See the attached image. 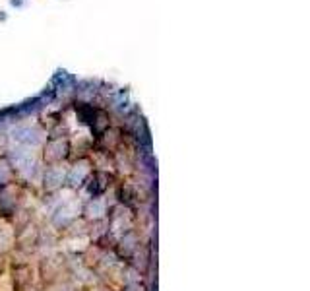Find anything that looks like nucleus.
Segmentation results:
<instances>
[{
	"label": "nucleus",
	"instance_id": "nucleus-1",
	"mask_svg": "<svg viewBox=\"0 0 310 291\" xmlns=\"http://www.w3.org/2000/svg\"><path fill=\"white\" fill-rule=\"evenodd\" d=\"M27 184L21 181L0 184V219L12 221L19 210H25Z\"/></svg>",
	"mask_w": 310,
	"mask_h": 291
},
{
	"label": "nucleus",
	"instance_id": "nucleus-2",
	"mask_svg": "<svg viewBox=\"0 0 310 291\" xmlns=\"http://www.w3.org/2000/svg\"><path fill=\"white\" fill-rule=\"evenodd\" d=\"M107 231L114 239L122 237L124 233L136 229V223H138V216H136V210L134 208H128L124 204H118L114 202L109 208V214H107Z\"/></svg>",
	"mask_w": 310,
	"mask_h": 291
},
{
	"label": "nucleus",
	"instance_id": "nucleus-3",
	"mask_svg": "<svg viewBox=\"0 0 310 291\" xmlns=\"http://www.w3.org/2000/svg\"><path fill=\"white\" fill-rule=\"evenodd\" d=\"M82 204H84V198H80L78 194L72 196V198H68V200H64L62 204H58V208H56L55 212L51 214V218H49L51 227L55 231H62L72 221L82 218Z\"/></svg>",
	"mask_w": 310,
	"mask_h": 291
},
{
	"label": "nucleus",
	"instance_id": "nucleus-4",
	"mask_svg": "<svg viewBox=\"0 0 310 291\" xmlns=\"http://www.w3.org/2000/svg\"><path fill=\"white\" fill-rule=\"evenodd\" d=\"M41 147H43V151H41V163L43 165L64 163L70 157V138L68 136L47 138Z\"/></svg>",
	"mask_w": 310,
	"mask_h": 291
},
{
	"label": "nucleus",
	"instance_id": "nucleus-5",
	"mask_svg": "<svg viewBox=\"0 0 310 291\" xmlns=\"http://www.w3.org/2000/svg\"><path fill=\"white\" fill-rule=\"evenodd\" d=\"M10 280H12V290L14 291H31L35 286L37 272L33 270L29 260H18L12 262L10 266Z\"/></svg>",
	"mask_w": 310,
	"mask_h": 291
},
{
	"label": "nucleus",
	"instance_id": "nucleus-6",
	"mask_svg": "<svg viewBox=\"0 0 310 291\" xmlns=\"http://www.w3.org/2000/svg\"><path fill=\"white\" fill-rule=\"evenodd\" d=\"M66 173H68V167H64L62 163L58 165H45L43 173H41V186H43V192L45 194H53L58 192L60 188L66 186Z\"/></svg>",
	"mask_w": 310,
	"mask_h": 291
},
{
	"label": "nucleus",
	"instance_id": "nucleus-7",
	"mask_svg": "<svg viewBox=\"0 0 310 291\" xmlns=\"http://www.w3.org/2000/svg\"><path fill=\"white\" fill-rule=\"evenodd\" d=\"M112 184H114V173L92 171V175L88 177V181L84 182L82 188L88 192V198H97V196H105V192L109 190Z\"/></svg>",
	"mask_w": 310,
	"mask_h": 291
},
{
	"label": "nucleus",
	"instance_id": "nucleus-8",
	"mask_svg": "<svg viewBox=\"0 0 310 291\" xmlns=\"http://www.w3.org/2000/svg\"><path fill=\"white\" fill-rule=\"evenodd\" d=\"M92 171L93 165L90 157H82V159L72 161V165L68 167V173H66V186L78 192L84 186V182L88 181V177L92 175Z\"/></svg>",
	"mask_w": 310,
	"mask_h": 291
},
{
	"label": "nucleus",
	"instance_id": "nucleus-9",
	"mask_svg": "<svg viewBox=\"0 0 310 291\" xmlns=\"http://www.w3.org/2000/svg\"><path fill=\"white\" fill-rule=\"evenodd\" d=\"M142 243H144V241H142L140 231H138V229H132V231H128V233H124L122 237L116 239V245H114V249H112V256L118 258V260H122V262H128L130 256L138 251V247H140Z\"/></svg>",
	"mask_w": 310,
	"mask_h": 291
},
{
	"label": "nucleus",
	"instance_id": "nucleus-10",
	"mask_svg": "<svg viewBox=\"0 0 310 291\" xmlns=\"http://www.w3.org/2000/svg\"><path fill=\"white\" fill-rule=\"evenodd\" d=\"M12 140H16L18 146L35 149V147L45 144L47 136H45V130L41 127H18L16 130H12Z\"/></svg>",
	"mask_w": 310,
	"mask_h": 291
},
{
	"label": "nucleus",
	"instance_id": "nucleus-11",
	"mask_svg": "<svg viewBox=\"0 0 310 291\" xmlns=\"http://www.w3.org/2000/svg\"><path fill=\"white\" fill-rule=\"evenodd\" d=\"M112 204H109V200L105 196H97V198H86L82 204V218L86 219L88 223L92 221H99V219H105L109 214V208Z\"/></svg>",
	"mask_w": 310,
	"mask_h": 291
},
{
	"label": "nucleus",
	"instance_id": "nucleus-12",
	"mask_svg": "<svg viewBox=\"0 0 310 291\" xmlns=\"http://www.w3.org/2000/svg\"><path fill=\"white\" fill-rule=\"evenodd\" d=\"M90 127H92V132H93V140L99 138L105 130H109L112 127L109 111L103 109V107H95V113H93L92 121H90Z\"/></svg>",
	"mask_w": 310,
	"mask_h": 291
},
{
	"label": "nucleus",
	"instance_id": "nucleus-13",
	"mask_svg": "<svg viewBox=\"0 0 310 291\" xmlns=\"http://www.w3.org/2000/svg\"><path fill=\"white\" fill-rule=\"evenodd\" d=\"M18 181L16 169L12 167L10 159L6 155H0V184H10V182Z\"/></svg>",
	"mask_w": 310,
	"mask_h": 291
},
{
	"label": "nucleus",
	"instance_id": "nucleus-14",
	"mask_svg": "<svg viewBox=\"0 0 310 291\" xmlns=\"http://www.w3.org/2000/svg\"><path fill=\"white\" fill-rule=\"evenodd\" d=\"M82 291H110V290L105 288L103 284H93V286H88V288H82Z\"/></svg>",
	"mask_w": 310,
	"mask_h": 291
},
{
	"label": "nucleus",
	"instance_id": "nucleus-15",
	"mask_svg": "<svg viewBox=\"0 0 310 291\" xmlns=\"http://www.w3.org/2000/svg\"><path fill=\"white\" fill-rule=\"evenodd\" d=\"M12 4H21V0H12Z\"/></svg>",
	"mask_w": 310,
	"mask_h": 291
}]
</instances>
